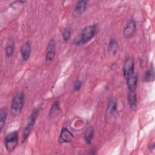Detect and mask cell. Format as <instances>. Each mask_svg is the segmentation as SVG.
Listing matches in <instances>:
<instances>
[{"label":"cell","instance_id":"6da1fadb","mask_svg":"<svg viewBox=\"0 0 155 155\" xmlns=\"http://www.w3.org/2000/svg\"><path fill=\"white\" fill-rule=\"evenodd\" d=\"M97 25L96 24H90L84 27L79 34L74 38L73 44L76 45H84L91 41L97 33Z\"/></svg>","mask_w":155,"mask_h":155},{"label":"cell","instance_id":"7a4b0ae2","mask_svg":"<svg viewBox=\"0 0 155 155\" xmlns=\"http://www.w3.org/2000/svg\"><path fill=\"white\" fill-rule=\"evenodd\" d=\"M41 110V105L38 106L37 107L35 108L34 110H33L32 113H31L29 118H28V122L26 125V127H25L23 133H22V142L24 143L28 137V136H30L33 127L35 124L36 120L39 114V113Z\"/></svg>","mask_w":155,"mask_h":155},{"label":"cell","instance_id":"3957f363","mask_svg":"<svg viewBox=\"0 0 155 155\" xmlns=\"http://www.w3.org/2000/svg\"><path fill=\"white\" fill-rule=\"evenodd\" d=\"M24 104V94L22 92L17 93L13 97L10 114L13 117L18 116L22 112Z\"/></svg>","mask_w":155,"mask_h":155},{"label":"cell","instance_id":"277c9868","mask_svg":"<svg viewBox=\"0 0 155 155\" xmlns=\"http://www.w3.org/2000/svg\"><path fill=\"white\" fill-rule=\"evenodd\" d=\"M18 143V132L14 131L8 133L4 138V145L8 153L13 152Z\"/></svg>","mask_w":155,"mask_h":155},{"label":"cell","instance_id":"5b68a950","mask_svg":"<svg viewBox=\"0 0 155 155\" xmlns=\"http://www.w3.org/2000/svg\"><path fill=\"white\" fill-rule=\"evenodd\" d=\"M134 61L133 57L127 56L125 58L122 67L123 76L125 80L134 74Z\"/></svg>","mask_w":155,"mask_h":155},{"label":"cell","instance_id":"8992f818","mask_svg":"<svg viewBox=\"0 0 155 155\" xmlns=\"http://www.w3.org/2000/svg\"><path fill=\"white\" fill-rule=\"evenodd\" d=\"M56 55V42L54 39H51L49 41L45 54V61L46 62H51L54 58Z\"/></svg>","mask_w":155,"mask_h":155},{"label":"cell","instance_id":"52a82bcc","mask_svg":"<svg viewBox=\"0 0 155 155\" xmlns=\"http://www.w3.org/2000/svg\"><path fill=\"white\" fill-rule=\"evenodd\" d=\"M88 1L85 0H80L78 1L75 7L72 12V16L74 18H79L82 13L85 12L87 6Z\"/></svg>","mask_w":155,"mask_h":155},{"label":"cell","instance_id":"ba28073f","mask_svg":"<svg viewBox=\"0 0 155 155\" xmlns=\"http://www.w3.org/2000/svg\"><path fill=\"white\" fill-rule=\"evenodd\" d=\"M136 31V22L134 19H131L128 21L123 30V35L127 39L132 37Z\"/></svg>","mask_w":155,"mask_h":155},{"label":"cell","instance_id":"9c48e42d","mask_svg":"<svg viewBox=\"0 0 155 155\" xmlns=\"http://www.w3.org/2000/svg\"><path fill=\"white\" fill-rule=\"evenodd\" d=\"M73 139V134L67 128L63 127L61 131L59 141L61 144L70 143Z\"/></svg>","mask_w":155,"mask_h":155},{"label":"cell","instance_id":"30bf717a","mask_svg":"<svg viewBox=\"0 0 155 155\" xmlns=\"http://www.w3.org/2000/svg\"><path fill=\"white\" fill-rule=\"evenodd\" d=\"M31 42L29 41H27L22 45L20 49L21 55L23 61H27L29 59L31 54Z\"/></svg>","mask_w":155,"mask_h":155},{"label":"cell","instance_id":"8fae6325","mask_svg":"<svg viewBox=\"0 0 155 155\" xmlns=\"http://www.w3.org/2000/svg\"><path fill=\"white\" fill-rule=\"evenodd\" d=\"M127 85L129 91H136L137 82H138V75L137 74H133L132 76L126 79Z\"/></svg>","mask_w":155,"mask_h":155},{"label":"cell","instance_id":"7c38bea8","mask_svg":"<svg viewBox=\"0 0 155 155\" xmlns=\"http://www.w3.org/2000/svg\"><path fill=\"white\" fill-rule=\"evenodd\" d=\"M137 99L136 91H129L128 94V102L130 108L134 111L137 108Z\"/></svg>","mask_w":155,"mask_h":155},{"label":"cell","instance_id":"4fadbf2b","mask_svg":"<svg viewBox=\"0 0 155 155\" xmlns=\"http://www.w3.org/2000/svg\"><path fill=\"white\" fill-rule=\"evenodd\" d=\"M108 50L109 53L113 56H114L117 53L119 50V45L117 41L114 38L110 39L108 43Z\"/></svg>","mask_w":155,"mask_h":155},{"label":"cell","instance_id":"5bb4252c","mask_svg":"<svg viewBox=\"0 0 155 155\" xmlns=\"http://www.w3.org/2000/svg\"><path fill=\"white\" fill-rule=\"evenodd\" d=\"M15 51V44L12 39H9L6 44L5 47V56L8 58H10L13 56Z\"/></svg>","mask_w":155,"mask_h":155},{"label":"cell","instance_id":"9a60e30c","mask_svg":"<svg viewBox=\"0 0 155 155\" xmlns=\"http://www.w3.org/2000/svg\"><path fill=\"white\" fill-rule=\"evenodd\" d=\"M116 111H117V102L114 99L110 98L107 104L106 113L108 115H112L114 113H115Z\"/></svg>","mask_w":155,"mask_h":155},{"label":"cell","instance_id":"2e32d148","mask_svg":"<svg viewBox=\"0 0 155 155\" xmlns=\"http://www.w3.org/2000/svg\"><path fill=\"white\" fill-rule=\"evenodd\" d=\"M154 80V70L153 65L145 72L143 77V81L146 82H152Z\"/></svg>","mask_w":155,"mask_h":155},{"label":"cell","instance_id":"e0dca14e","mask_svg":"<svg viewBox=\"0 0 155 155\" xmlns=\"http://www.w3.org/2000/svg\"><path fill=\"white\" fill-rule=\"evenodd\" d=\"M93 136H94V129L93 127H90L85 130L84 134V137L85 142L88 145L91 144Z\"/></svg>","mask_w":155,"mask_h":155},{"label":"cell","instance_id":"ac0fdd59","mask_svg":"<svg viewBox=\"0 0 155 155\" xmlns=\"http://www.w3.org/2000/svg\"><path fill=\"white\" fill-rule=\"evenodd\" d=\"M59 111H60L59 102L58 101H55L51 105V107L49 112V116L51 117H56L58 115Z\"/></svg>","mask_w":155,"mask_h":155},{"label":"cell","instance_id":"d6986e66","mask_svg":"<svg viewBox=\"0 0 155 155\" xmlns=\"http://www.w3.org/2000/svg\"><path fill=\"white\" fill-rule=\"evenodd\" d=\"M7 110L2 108L0 110V131H2L5 127L7 117Z\"/></svg>","mask_w":155,"mask_h":155},{"label":"cell","instance_id":"ffe728a7","mask_svg":"<svg viewBox=\"0 0 155 155\" xmlns=\"http://www.w3.org/2000/svg\"><path fill=\"white\" fill-rule=\"evenodd\" d=\"M71 28L69 27H67L65 28L62 33V39L64 42H67L71 38Z\"/></svg>","mask_w":155,"mask_h":155},{"label":"cell","instance_id":"44dd1931","mask_svg":"<svg viewBox=\"0 0 155 155\" xmlns=\"http://www.w3.org/2000/svg\"><path fill=\"white\" fill-rule=\"evenodd\" d=\"M82 87V82L79 79H76L75 82H74L73 88L74 91H78L80 90V89Z\"/></svg>","mask_w":155,"mask_h":155},{"label":"cell","instance_id":"7402d4cb","mask_svg":"<svg viewBox=\"0 0 155 155\" xmlns=\"http://www.w3.org/2000/svg\"><path fill=\"white\" fill-rule=\"evenodd\" d=\"M154 148H155V145H154V143L153 142L152 143H151L149 146H148V150L150 151H154Z\"/></svg>","mask_w":155,"mask_h":155},{"label":"cell","instance_id":"603a6c76","mask_svg":"<svg viewBox=\"0 0 155 155\" xmlns=\"http://www.w3.org/2000/svg\"><path fill=\"white\" fill-rule=\"evenodd\" d=\"M89 154H96V150L94 148L91 149L90 150V152L89 153Z\"/></svg>","mask_w":155,"mask_h":155}]
</instances>
